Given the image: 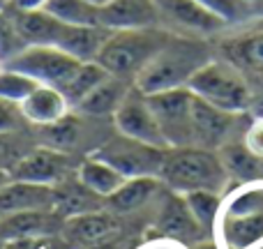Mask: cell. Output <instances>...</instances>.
Returning a JSON list of instances; mask_svg holds the SVG:
<instances>
[{"mask_svg": "<svg viewBox=\"0 0 263 249\" xmlns=\"http://www.w3.org/2000/svg\"><path fill=\"white\" fill-rule=\"evenodd\" d=\"M213 49L201 37L173 35L162 51L145 65V69L134 79V88L145 97L157 92L187 88L196 72L210 63Z\"/></svg>", "mask_w": 263, "mask_h": 249, "instance_id": "6da1fadb", "label": "cell"}, {"mask_svg": "<svg viewBox=\"0 0 263 249\" xmlns=\"http://www.w3.org/2000/svg\"><path fill=\"white\" fill-rule=\"evenodd\" d=\"M157 178L176 194L190 191H219L229 185V171L215 150L203 148H168Z\"/></svg>", "mask_w": 263, "mask_h": 249, "instance_id": "7a4b0ae2", "label": "cell"}, {"mask_svg": "<svg viewBox=\"0 0 263 249\" xmlns=\"http://www.w3.org/2000/svg\"><path fill=\"white\" fill-rule=\"evenodd\" d=\"M171 37L173 32L162 26L139 28V30H111L109 40L97 55V63L114 76L134 83V79L166 46Z\"/></svg>", "mask_w": 263, "mask_h": 249, "instance_id": "3957f363", "label": "cell"}, {"mask_svg": "<svg viewBox=\"0 0 263 249\" xmlns=\"http://www.w3.org/2000/svg\"><path fill=\"white\" fill-rule=\"evenodd\" d=\"M187 88L199 100L227 113H240L250 106L252 100L250 86L242 72L231 63H222V60H210L205 67H201L187 83Z\"/></svg>", "mask_w": 263, "mask_h": 249, "instance_id": "277c9868", "label": "cell"}, {"mask_svg": "<svg viewBox=\"0 0 263 249\" xmlns=\"http://www.w3.org/2000/svg\"><path fill=\"white\" fill-rule=\"evenodd\" d=\"M79 65H81V60L65 53L58 46L28 44L16 55L5 60L3 67L16 69V72L35 79L40 86H51L63 90L69 79L74 76V72L79 69Z\"/></svg>", "mask_w": 263, "mask_h": 249, "instance_id": "5b68a950", "label": "cell"}, {"mask_svg": "<svg viewBox=\"0 0 263 249\" xmlns=\"http://www.w3.org/2000/svg\"><path fill=\"white\" fill-rule=\"evenodd\" d=\"M92 157L106 162L118 173H123L125 178H143V176H157L164 157H166V150L118 134V136H109L92 152Z\"/></svg>", "mask_w": 263, "mask_h": 249, "instance_id": "8992f818", "label": "cell"}, {"mask_svg": "<svg viewBox=\"0 0 263 249\" xmlns=\"http://www.w3.org/2000/svg\"><path fill=\"white\" fill-rule=\"evenodd\" d=\"M159 26L182 37H213L229 26L224 18L205 9L196 0H155Z\"/></svg>", "mask_w": 263, "mask_h": 249, "instance_id": "52a82bcc", "label": "cell"}, {"mask_svg": "<svg viewBox=\"0 0 263 249\" xmlns=\"http://www.w3.org/2000/svg\"><path fill=\"white\" fill-rule=\"evenodd\" d=\"M153 238L155 240H168V242L192 247L196 242L205 240L208 231L196 222L192 210L187 208L185 196L166 189L164 199L157 205V213H155Z\"/></svg>", "mask_w": 263, "mask_h": 249, "instance_id": "ba28073f", "label": "cell"}, {"mask_svg": "<svg viewBox=\"0 0 263 249\" xmlns=\"http://www.w3.org/2000/svg\"><path fill=\"white\" fill-rule=\"evenodd\" d=\"M192 100L194 95L190 92V88H178V90L157 92L148 97L168 148H194L192 143Z\"/></svg>", "mask_w": 263, "mask_h": 249, "instance_id": "9c48e42d", "label": "cell"}, {"mask_svg": "<svg viewBox=\"0 0 263 249\" xmlns=\"http://www.w3.org/2000/svg\"><path fill=\"white\" fill-rule=\"evenodd\" d=\"M114 125H116V131L127 136V139L168 150V143L164 139V131L159 127V120L155 116L153 106H150L148 97L143 92H139L136 88H132L127 100L114 113Z\"/></svg>", "mask_w": 263, "mask_h": 249, "instance_id": "30bf717a", "label": "cell"}, {"mask_svg": "<svg viewBox=\"0 0 263 249\" xmlns=\"http://www.w3.org/2000/svg\"><path fill=\"white\" fill-rule=\"evenodd\" d=\"M79 166H74L72 157L63 150H55L51 145H35L28 155H23L21 162L12 168L14 180L37 182V185L55 187L63 180L72 178Z\"/></svg>", "mask_w": 263, "mask_h": 249, "instance_id": "8fae6325", "label": "cell"}, {"mask_svg": "<svg viewBox=\"0 0 263 249\" xmlns=\"http://www.w3.org/2000/svg\"><path fill=\"white\" fill-rule=\"evenodd\" d=\"M236 116L238 113H227V111L215 109L208 102L199 100L194 95V100H192V143H194V148L215 150L231 143L229 136L236 127L233 125Z\"/></svg>", "mask_w": 263, "mask_h": 249, "instance_id": "7c38bea8", "label": "cell"}, {"mask_svg": "<svg viewBox=\"0 0 263 249\" xmlns=\"http://www.w3.org/2000/svg\"><path fill=\"white\" fill-rule=\"evenodd\" d=\"M63 236L77 249H90L120 236V217L111 210L77 215L69 217L63 226Z\"/></svg>", "mask_w": 263, "mask_h": 249, "instance_id": "4fadbf2b", "label": "cell"}, {"mask_svg": "<svg viewBox=\"0 0 263 249\" xmlns=\"http://www.w3.org/2000/svg\"><path fill=\"white\" fill-rule=\"evenodd\" d=\"M67 219L55 210H28L7 215L0 219V240H21V238L60 236Z\"/></svg>", "mask_w": 263, "mask_h": 249, "instance_id": "5bb4252c", "label": "cell"}, {"mask_svg": "<svg viewBox=\"0 0 263 249\" xmlns=\"http://www.w3.org/2000/svg\"><path fill=\"white\" fill-rule=\"evenodd\" d=\"M100 23L109 30H139L157 28L159 12L155 0H111L100 7Z\"/></svg>", "mask_w": 263, "mask_h": 249, "instance_id": "9a60e30c", "label": "cell"}, {"mask_svg": "<svg viewBox=\"0 0 263 249\" xmlns=\"http://www.w3.org/2000/svg\"><path fill=\"white\" fill-rule=\"evenodd\" d=\"M55 203V187L37 185L26 180H9L0 189V217L28 210H53Z\"/></svg>", "mask_w": 263, "mask_h": 249, "instance_id": "2e32d148", "label": "cell"}, {"mask_svg": "<svg viewBox=\"0 0 263 249\" xmlns=\"http://www.w3.org/2000/svg\"><path fill=\"white\" fill-rule=\"evenodd\" d=\"M18 106H21V113L26 118V123H32L37 127H49V125L60 123L63 118H67L72 104H69L67 97L58 88L37 86Z\"/></svg>", "mask_w": 263, "mask_h": 249, "instance_id": "e0dca14e", "label": "cell"}, {"mask_svg": "<svg viewBox=\"0 0 263 249\" xmlns=\"http://www.w3.org/2000/svg\"><path fill=\"white\" fill-rule=\"evenodd\" d=\"M132 88H134V83L127 81V79L109 74L95 90L88 92V95L79 102L77 111L81 116H88V118H106V116H114L116 111L120 109V104L127 100Z\"/></svg>", "mask_w": 263, "mask_h": 249, "instance_id": "ac0fdd59", "label": "cell"}, {"mask_svg": "<svg viewBox=\"0 0 263 249\" xmlns=\"http://www.w3.org/2000/svg\"><path fill=\"white\" fill-rule=\"evenodd\" d=\"M106 208V199L97 196L92 189H88L74 173L72 178L63 180L60 185H55V203L53 210L60 213L65 219L77 217V215H88L97 213V210Z\"/></svg>", "mask_w": 263, "mask_h": 249, "instance_id": "d6986e66", "label": "cell"}, {"mask_svg": "<svg viewBox=\"0 0 263 249\" xmlns=\"http://www.w3.org/2000/svg\"><path fill=\"white\" fill-rule=\"evenodd\" d=\"M162 180L157 176H143V178H127L116 194L106 199V210L116 215L136 213L143 205H148L153 199H157L162 191Z\"/></svg>", "mask_w": 263, "mask_h": 249, "instance_id": "ffe728a7", "label": "cell"}, {"mask_svg": "<svg viewBox=\"0 0 263 249\" xmlns=\"http://www.w3.org/2000/svg\"><path fill=\"white\" fill-rule=\"evenodd\" d=\"M222 51L227 63H231L240 72L247 69V72L263 74V26L227 40L222 44Z\"/></svg>", "mask_w": 263, "mask_h": 249, "instance_id": "44dd1931", "label": "cell"}, {"mask_svg": "<svg viewBox=\"0 0 263 249\" xmlns=\"http://www.w3.org/2000/svg\"><path fill=\"white\" fill-rule=\"evenodd\" d=\"M222 236L229 249H250L263 240V213L224 215Z\"/></svg>", "mask_w": 263, "mask_h": 249, "instance_id": "7402d4cb", "label": "cell"}, {"mask_svg": "<svg viewBox=\"0 0 263 249\" xmlns=\"http://www.w3.org/2000/svg\"><path fill=\"white\" fill-rule=\"evenodd\" d=\"M77 178L88 189H92L97 196H102V199H109L111 194H116L123 187V182L127 180L123 173H118L114 166H109L106 162L92 157V155L79 164Z\"/></svg>", "mask_w": 263, "mask_h": 249, "instance_id": "603a6c76", "label": "cell"}, {"mask_svg": "<svg viewBox=\"0 0 263 249\" xmlns=\"http://www.w3.org/2000/svg\"><path fill=\"white\" fill-rule=\"evenodd\" d=\"M219 150H222L219 157H222L224 166H227L229 178H238L240 182H254L263 178V157L252 152L247 145L227 143Z\"/></svg>", "mask_w": 263, "mask_h": 249, "instance_id": "cb8c5ba5", "label": "cell"}, {"mask_svg": "<svg viewBox=\"0 0 263 249\" xmlns=\"http://www.w3.org/2000/svg\"><path fill=\"white\" fill-rule=\"evenodd\" d=\"M44 12L69 26H102L100 7L86 0H49L44 5Z\"/></svg>", "mask_w": 263, "mask_h": 249, "instance_id": "d4e9b609", "label": "cell"}, {"mask_svg": "<svg viewBox=\"0 0 263 249\" xmlns=\"http://www.w3.org/2000/svg\"><path fill=\"white\" fill-rule=\"evenodd\" d=\"M109 76V72H106L104 67H102L97 60H90V63H81L79 65V69L74 72V76L67 81V86L63 88V95L67 97V102L72 106H77L79 102L83 100V97L88 95V92H92L97 86H100L104 79Z\"/></svg>", "mask_w": 263, "mask_h": 249, "instance_id": "484cf974", "label": "cell"}, {"mask_svg": "<svg viewBox=\"0 0 263 249\" xmlns=\"http://www.w3.org/2000/svg\"><path fill=\"white\" fill-rule=\"evenodd\" d=\"M187 201V208L192 210V215L196 217V222L210 233V228L215 226L219 217V210H222V194L219 191H190V194H182Z\"/></svg>", "mask_w": 263, "mask_h": 249, "instance_id": "4316f807", "label": "cell"}, {"mask_svg": "<svg viewBox=\"0 0 263 249\" xmlns=\"http://www.w3.org/2000/svg\"><path fill=\"white\" fill-rule=\"evenodd\" d=\"M32 148H35L32 141L26 134H21V129L0 131V168L12 173V168L21 162L23 155H28Z\"/></svg>", "mask_w": 263, "mask_h": 249, "instance_id": "83f0119b", "label": "cell"}, {"mask_svg": "<svg viewBox=\"0 0 263 249\" xmlns=\"http://www.w3.org/2000/svg\"><path fill=\"white\" fill-rule=\"evenodd\" d=\"M37 86H40V83H37L35 79L26 76V74L16 72V69H9V67L0 69V100L21 104Z\"/></svg>", "mask_w": 263, "mask_h": 249, "instance_id": "f1b7e54d", "label": "cell"}, {"mask_svg": "<svg viewBox=\"0 0 263 249\" xmlns=\"http://www.w3.org/2000/svg\"><path fill=\"white\" fill-rule=\"evenodd\" d=\"M199 5H203L205 9H210L213 14H217L219 18L231 26V23L247 21L250 16H254V5L250 0H196Z\"/></svg>", "mask_w": 263, "mask_h": 249, "instance_id": "f546056e", "label": "cell"}, {"mask_svg": "<svg viewBox=\"0 0 263 249\" xmlns=\"http://www.w3.org/2000/svg\"><path fill=\"white\" fill-rule=\"evenodd\" d=\"M263 213V185L261 187H245V189H238L231 196L224 215H254Z\"/></svg>", "mask_w": 263, "mask_h": 249, "instance_id": "4dcf8cb0", "label": "cell"}, {"mask_svg": "<svg viewBox=\"0 0 263 249\" xmlns=\"http://www.w3.org/2000/svg\"><path fill=\"white\" fill-rule=\"evenodd\" d=\"M23 46H28V44L21 40V35H18L12 14L0 12V55H3V63L9 60L12 55H16Z\"/></svg>", "mask_w": 263, "mask_h": 249, "instance_id": "1f68e13d", "label": "cell"}, {"mask_svg": "<svg viewBox=\"0 0 263 249\" xmlns=\"http://www.w3.org/2000/svg\"><path fill=\"white\" fill-rule=\"evenodd\" d=\"M3 249H77V247L60 233V236H46V238L7 240V242H3Z\"/></svg>", "mask_w": 263, "mask_h": 249, "instance_id": "d6a6232c", "label": "cell"}, {"mask_svg": "<svg viewBox=\"0 0 263 249\" xmlns=\"http://www.w3.org/2000/svg\"><path fill=\"white\" fill-rule=\"evenodd\" d=\"M26 125V118L21 113V106L14 102L0 100V131H18Z\"/></svg>", "mask_w": 263, "mask_h": 249, "instance_id": "836d02e7", "label": "cell"}, {"mask_svg": "<svg viewBox=\"0 0 263 249\" xmlns=\"http://www.w3.org/2000/svg\"><path fill=\"white\" fill-rule=\"evenodd\" d=\"M245 145L252 150V152H256L259 157H263V118L256 120V123L247 129Z\"/></svg>", "mask_w": 263, "mask_h": 249, "instance_id": "e575fe53", "label": "cell"}, {"mask_svg": "<svg viewBox=\"0 0 263 249\" xmlns=\"http://www.w3.org/2000/svg\"><path fill=\"white\" fill-rule=\"evenodd\" d=\"M49 0H12L9 9L14 12H37V9H44V5Z\"/></svg>", "mask_w": 263, "mask_h": 249, "instance_id": "d590c367", "label": "cell"}, {"mask_svg": "<svg viewBox=\"0 0 263 249\" xmlns=\"http://www.w3.org/2000/svg\"><path fill=\"white\" fill-rule=\"evenodd\" d=\"M190 249H219V247L215 245L210 238H205V240H201V242H196V245H192Z\"/></svg>", "mask_w": 263, "mask_h": 249, "instance_id": "8d00e7d4", "label": "cell"}, {"mask_svg": "<svg viewBox=\"0 0 263 249\" xmlns=\"http://www.w3.org/2000/svg\"><path fill=\"white\" fill-rule=\"evenodd\" d=\"M9 180H12V173H9V171H3V168H0V189H3V187L7 185Z\"/></svg>", "mask_w": 263, "mask_h": 249, "instance_id": "74e56055", "label": "cell"}, {"mask_svg": "<svg viewBox=\"0 0 263 249\" xmlns=\"http://www.w3.org/2000/svg\"><path fill=\"white\" fill-rule=\"evenodd\" d=\"M86 3L95 5V7H104V5H109V3H111V0H86Z\"/></svg>", "mask_w": 263, "mask_h": 249, "instance_id": "f35d334b", "label": "cell"}, {"mask_svg": "<svg viewBox=\"0 0 263 249\" xmlns=\"http://www.w3.org/2000/svg\"><path fill=\"white\" fill-rule=\"evenodd\" d=\"M143 249H176V247H173V245H148Z\"/></svg>", "mask_w": 263, "mask_h": 249, "instance_id": "ab89813d", "label": "cell"}, {"mask_svg": "<svg viewBox=\"0 0 263 249\" xmlns=\"http://www.w3.org/2000/svg\"><path fill=\"white\" fill-rule=\"evenodd\" d=\"M9 5H12V0H0V12H7Z\"/></svg>", "mask_w": 263, "mask_h": 249, "instance_id": "60d3db41", "label": "cell"}, {"mask_svg": "<svg viewBox=\"0 0 263 249\" xmlns=\"http://www.w3.org/2000/svg\"><path fill=\"white\" fill-rule=\"evenodd\" d=\"M254 12H256V14H261V16H263V0H259V3L254 5Z\"/></svg>", "mask_w": 263, "mask_h": 249, "instance_id": "b9f144b4", "label": "cell"}, {"mask_svg": "<svg viewBox=\"0 0 263 249\" xmlns=\"http://www.w3.org/2000/svg\"><path fill=\"white\" fill-rule=\"evenodd\" d=\"M3 65H5V63H3V55H0V69H3Z\"/></svg>", "mask_w": 263, "mask_h": 249, "instance_id": "7bdbcfd3", "label": "cell"}, {"mask_svg": "<svg viewBox=\"0 0 263 249\" xmlns=\"http://www.w3.org/2000/svg\"><path fill=\"white\" fill-rule=\"evenodd\" d=\"M250 3H252V5H256V3H259V0H250Z\"/></svg>", "mask_w": 263, "mask_h": 249, "instance_id": "ee69618b", "label": "cell"}, {"mask_svg": "<svg viewBox=\"0 0 263 249\" xmlns=\"http://www.w3.org/2000/svg\"><path fill=\"white\" fill-rule=\"evenodd\" d=\"M0 219H3V217H0Z\"/></svg>", "mask_w": 263, "mask_h": 249, "instance_id": "f6af8a7d", "label": "cell"}]
</instances>
